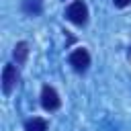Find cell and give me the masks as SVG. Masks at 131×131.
<instances>
[{
    "label": "cell",
    "mask_w": 131,
    "mask_h": 131,
    "mask_svg": "<svg viewBox=\"0 0 131 131\" xmlns=\"http://www.w3.org/2000/svg\"><path fill=\"white\" fill-rule=\"evenodd\" d=\"M66 16H68V20L74 23L76 27H84V25L88 23V8H86V4H84L82 0H76V2H72V4L68 6Z\"/></svg>",
    "instance_id": "6da1fadb"
},
{
    "label": "cell",
    "mask_w": 131,
    "mask_h": 131,
    "mask_svg": "<svg viewBox=\"0 0 131 131\" xmlns=\"http://www.w3.org/2000/svg\"><path fill=\"white\" fill-rule=\"evenodd\" d=\"M18 80H20V74H18L16 66L6 63L4 70H2V90H4V94H10L14 90V86L18 84Z\"/></svg>",
    "instance_id": "7a4b0ae2"
},
{
    "label": "cell",
    "mask_w": 131,
    "mask_h": 131,
    "mask_svg": "<svg viewBox=\"0 0 131 131\" xmlns=\"http://www.w3.org/2000/svg\"><path fill=\"white\" fill-rule=\"evenodd\" d=\"M70 66L76 70V72H86L88 66H90V53L80 47V49H74L72 55H70Z\"/></svg>",
    "instance_id": "3957f363"
},
{
    "label": "cell",
    "mask_w": 131,
    "mask_h": 131,
    "mask_svg": "<svg viewBox=\"0 0 131 131\" xmlns=\"http://www.w3.org/2000/svg\"><path fill=\"white\" fill-rule=\"evenodd\" d=\"M41 104H43V108L49 111V113L59 108L61 100H59L55 88H51V86H43V90H41Z\"/></svg>",
    "instance_id": "277c9868"
},
{
    "label": "cell",
    "mask_w": 131,
    "mask_h": 131,
    "mask_svg": "<svg viewBox=\"0 0 131 131\" xmlns=\"http://www.w3.org/2000/svg\"><path fill=\"white\" fill-rule=\"evenodd\" d=\"M12 55H14L16 63H18V66H23V63L27 61V55H29V45H27L25 41H18V43L14 45V51H12Z\"/></svg>",
    "instance_id": "5b68a950"
},
{
    "label": "cell",
    "mask_w": 131,
    "mask_h": 131,
    "mask_svg": "<svg viewBox=\"0 0 131 131\" xmlns=\"http://www.w3.org/2000/svg\"><path fill=\"white\" fill-rule=\"evenodd\" d=\"M25 131H47V121L41 117H33L25 123Z\"/></svg>",
    "instance_id": "8992f818"
},
{
    "label": "cell",
    "mask_w": 131,
    "mask_h": 131,
    "mask_svg": "<svg viewBox=\"0 0 131 131\" xmlns=\"http://www.w3.org/2000/svg\"><path fill=\"white\" fill-rule=\"evenodd\" d=\"M41 8H43L41 0H23V10H25L27 14H31V16L39 14V12H41Z\"/></svg>",
    "instance_id": "52a82bcc"
},
{
    "label": "cell",
    "mask_w": 131,
    "mask_h": 131,
    "mask_svg": "<svg viewBox=\"0 0 131 131\" xmlns=\"http://www.w3.org/2000/svg\"><path fill=\"white\" fill-rule=\"evenodd\" d=\"M113 2H115V6H119V8H125V6H127L131 0H113Z\"/></svg>",
    "instance_id": "ba28073f"
}]
</instances>
